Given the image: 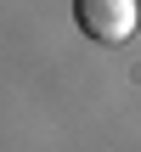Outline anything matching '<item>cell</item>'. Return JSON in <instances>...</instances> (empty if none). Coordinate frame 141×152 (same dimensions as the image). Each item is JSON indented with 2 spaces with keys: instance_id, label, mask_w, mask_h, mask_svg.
<instances>
[{
  "instance_id": "6da1fadb",
  "label": "cell",
  "mask_w": 141,
  "mask_h": 152,
  "mask_svg": "<svg viewBox=\"0 0 141 152\" xmlns=\"http://www.w3.org/2000/svg\"><path fill=\"white\" fill-rule=\"evenodd\" d=\"M73 23L96 45H124L141 23V6L136 0H73Z\"/></svg>"
}]
</instances>
